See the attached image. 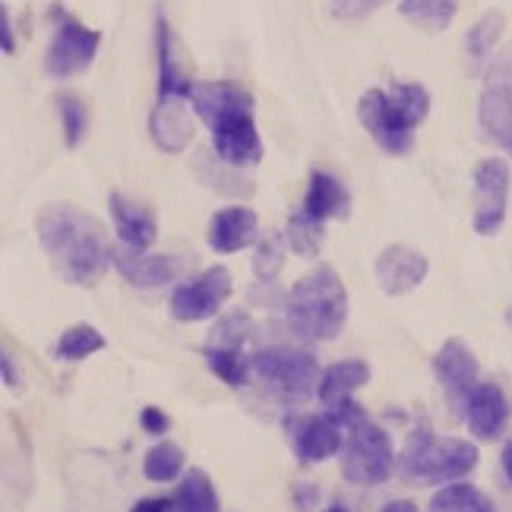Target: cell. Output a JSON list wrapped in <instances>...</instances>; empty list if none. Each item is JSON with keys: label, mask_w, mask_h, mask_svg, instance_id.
<instances>
[{"label": "cell", "mask_w": 512, "mask_h": 512, "mask_svg": "<svg viewBox=\"0 0 512 512\" xmlns=\"http://www.w3.org/2000/svg\"><path fill=\"white\" fill-rule=\"evenodd\" d=\"M98 42H102V32H95L83 23H76V19L64 16L54 29L51 48L45 57L48 76H54V80H70V76L83 73L92 64Z\"/></svg>", "instance_id": "30bf717a"}, {"label": "cell", "mask_w": 512, "mask_h": 512, "mask_svg": "<svg viewBox=\"0 0 512 512\" xmlns=\"http://www.w3.org/2000/svg\"><path fill=\"white\" fill-rule=\"evenodd\" d=\"M231 272L225 266H212L193 279L181 282L168 298V313L177 323H200L222 310V304L231 298Z\"/></svg>", "instance_id": "52a82bcc"}, {"label": "cell", "mask_w": 512, "mask_h": 512, "mask_svg": "<svg viewBox=\"0 0 512 512\" xmlns=\"http://www.w3.org/2000/svg\"><path fill=\"white\" fill-rule=\"evenodd\" d=\"M370 383V367L367 361H339L323 370L320 377V389H317V399L320 405H336V402H345L351 399L354 392H358L361 386Z\"/></svg>", "instance_id": "44dd1931"}, {"label": "cell", "mask_w": 512, "mask_h": 512, "mask_svg": "<svg viewBox=\"0 0 512 512\" xmlns=\"http://www.w3.org/2000/svg\"><path fill=\"white\" fill-rule=\"evenodd\" d=\"M174 512H219V494L203 468H190L174 490Z\"/></svg>", "instance_id": "603a6c76"}, {"label": "cell", "mask_w": 512, "mask_h": 512, "mask_svg": "<svg viewBox=\"0 0 512 512\" xmlns=\"http://www.w3.org/2000/svg\"><path fill=\"white\" fill-rule=\"evenodd\" d=\"M323 415H326L332 424H336L339 430H345V433H351L358 424L370 421V418H367V411H364V405H361V402H354V399H345V402H336V405H326Z\"/></svg>", "instance_id": "e575fe53"}, {"label": "cell", "mask_w": 512, "mask_h": 512, "mask_svg": "<svg viewBox=\"0 0 512 512\" xmlns=\"http://www.w3.org/2000/svg\"><path fill=\"white\" fill-rule=\"evenodd\" d=\"M203 358L209 364V370L219 377L225 386L241 389L250 377V358H244V351H228V348H206Z\"/></svg>", "instance_id": "83f0119b"}, {"label": "cell", "mask_w": 512, "mask_h": 512, "mask_svg": "<svg viewBox=\"0 0 512 512\" xmlns=\"http://www.w3.org/2000/svg\"><path fill=\"white\" fill-rule=\"evenodd\" d=\"M212 159H215V155H212ZM241 171H244V168H231V165H225V162H219V159H215V168H212V171H206V168L196 165V174L203 177V184H206V187L219 190V193H231V196H247V193L253 190L250 177H244Z\"/></svg>", "instance_id": "1f68e13d"}, {"label": "cell", "mask_w": 512, "mask_h": 512, "mask_svg": "<svg viewBox=\"0 0 512 512\" xmlns=\"http://www.w3.org/2000/svg\"><path fill=\"white\" fill-rule=\"evenodd\" d=\"M358 121L373 136V143L389 155H408L411 146H415L418 124L383 89H367L358 98Z\"/></svg>", "instance_id": "8992f818"}, {"label": "cell", "mask_w": 512, "mask_h": 512, "mask_svg": "<svg viewBox=\"0 0 512 512\" xmlns=\"http://www.w3.org/2000/svg\"><path fill=\"white\" fill-rule=\"evenodd\" d=\"M506 200H509V165L503 159H484L475 168V215L471 228L481 238L497 234L506 219Z\"/></svg>", "instance_id": "8fae6325"}, {"label": "cell", "mask_w": 512, "mask_h": 512, "mask_svg": "<svg viewBox=\"0 0 512 512\" xmlns=\"http://www.w3.org/2000/svg\"><path fill=\"white\" fill-rule=\"evenodd\" d=\"M430 272L427 256L408 244H389L380 250L377 266H373V275H377V285L389 298H399V294L415 291Z\"/></svg>", "instance_id": "7c38bea8"}, {"label": "cell", "mask_w": 512, "mask_h": 512, "mask_svg": "<svg viewBox=\"0 0 512 512\" xmlns=\"http://www.w3.org/2000/svg\"><path fill=\"white\" fill-rule=\"evenodd\" d=\"M465 424L478 440H497L509 424V402L497 383H478L465 408Z\"/></svg>", "instance_id": "2e32d148"}, {"label": "cell", "mask_w": 512, "mask_h": 512, "mask_svg": "<svg viewBox=\"0 0 512 512\" xmlns=\"http://www.w3.org/2000/svg\"><path fill=\"white\" fill-rule=\"evenodd\" d=\"M478 468V446L459 437H433V430L421 424L408 433L399 456V475L415 487H446L468 478Z\"/></svg>", "instance_id": "3957f363"}, {"label": "cell", "mask_w": 512, "mask_h": 512, "mask_svg": "<svg viewBox=\"0 0 512 512\" xmlns=\"http://www.w3.org/2000/svg\"><path fill=\"white\" fill-rule=\"evenodd\" d=\"M506 29V16L500 10H490L484 13L475 26L468 29V38H465V48L468 54L475 57V61H484V57L494 51V45L500 42V35Z\"/></svg>", "instance_id": "f546056e"}, {"label": "cell", "mask_w": 512, "mask_h": 512, "mask_svg": "<svg viewBox=\"0 0 512 512\" xmlns=\"http://www.w3.org/2000/svg\"><path fill=\"white\" fill-rule=\"evenodd\" d=\"M323 512H345L342 506H329V509H323Z\"/></svg>", "instance_id": "ee69618b"}, {"label": "cell", "mask_w": 512, "mask_h": 512, "mask_svg": "<svg viewBox=\"0 0 512 512\" xmlns=\"http://www.w3.org/2000/svg\"><path fill=\"white\" fill-rule=\"evenodd\" d=\"M487 86H500L512 92V42L497 54V61L487 70Z\"/></svg>", "instance_id": "d590c367"}, {"label": "cell", "mask_w": 512, "mask_h": 512, "mask_svg": "<svg viewBox=\"0 0 512 512\" xmlns=\"http://www.w3.org/2000/svg\"><path fill=\"white\" fill-rule=\"evenodd\" d=\"M478 121L484 136L494 146H512V92L500 86H487L478 105Z\"/></svg>", "instance_id": "ffe728a7"}, {"label": "cell", "mask_w": 512, "mask_h": 512, "mask_svg": "<svg viewBox=\"0 0 512 512\" xmlns=\"http://www.w3.org/2000/svg\"><path fill=\"white\" fill-rule=\"evenodd\" d=\"M478 358L462 339H449L433 354V377H437L443 399L452 408V415L465 418L471 392L478 389Z\"/></svg>", "instance_id": "9c48e42d"}, {"label": "cell", "mask_w": 512, "mask_h": 512, "mask_svg": "<svg viewBox=\"0 0 512 512\" xmlns=\"http://www.w3.org/2000/svg\"><path fill=\"white\" fill-rule=\"evenodd\" d=\"M250 370L253 377L266 383L282 405H304L310 402L313 392L320 389V364L313 354L301 348H263L250 354Z\"/></svg>", "instance_id": "277c9868"}, {"label": "cell", "mask_w": 512, "mask_h": 512, "mask_svg": "<svg viewBox=\"0 0 512 512\" xmlns=\"http://www.w3.org/2000/svg\"><path fill=\"white\" fill-rule=\"evenodd\" d=\"M111 222L117 238L130 250H146L155 244V234H159V222H155V212L136 200H127L124 193H111Z\"/></svg>", "instance_id": "ac0fdd59"}, {"label": "cell", "mask_w": 512, "mask_h": 512, "mask_svg": "<svg viewBox=\"0 0 512 512\" xmlns=\"http://www.w3.org/2000/svg\"><path fill=\"white\" fill-rule=\"evenodd\" d=\"M35 228L45 253L67 282L89 288L98 285L111 263V247L92 215L76 206H48L38 215Z\"/></svg>", "instance_id": "6da1fadb"}, {"label": "cell", "mask_w": 512, "mask_h": 512, "mask_svg": "<svg viewBox=\"0 0 512 512\" xmlns=\"http://www.w3.org/2000/svg\"><path fill=\"white\" fill-rule=\"evenodd\" d=\"M190 102L196 108V114L203 117L206 124H212L215 117L231 111V108H241V105H253V98L238 89L234 83L225 80H215V83H193L190 89Z\"/></svg>", "instance_id": "7402d4cb"}, {"label": "cell", "mask_w": 512, "mask_h": 512, "mask_svg": "<svg viewBox=\"0 0 512 512\" xmlns=\"http://www.w3.org/2000/svg\"><path fill=\"white\" fill-rule=\"evenodd\" d=\"M348 320V288L332 266H317L291 288L285 326L304 342H332Z\"/></svg>", "instance_id": "7a4b0ae2"}, {"label": "cell", "mask_w": 512, "mask_h": 512, "mask_svg": "<svg viewBox=\"0 0 512 512\" xmlns=\"http://www.w3.org/2000/svg\"><path fill=\"white\" fill-rule=\"evenodd\" d=\"M0 19H4V54H13V29H10V13L4 10V13H0Z\"/></svg>", "instance_id": "b9f144b4"}, {"label": "cell", "mask_w": 512, "mask_h": 512, "mask_svg": "<svg viewBox=\"0 0 512 512\" xmlns=\"http://www.w3.org/2000/svg\"><path fill=\"white\" fill-rule=\"evenodd\" d=\"M380 512H418V506L411 503V500H392V503H386Z\"/></svg>", "instance_id": "7bdbcfd3"}, {"label": "cell", "mask_w": 512, "mask_h": 512, "mask_svg": "<svg viewBox=\"0 0 512 512\" xmlns=\"http://www.w3.org/2000/svg\"><path fill=\"white\" fill-rule=\"evenodd\" d=\"M392 468H396V452H392L389 433L380 424L364 421V424H358L345 437V446H342V478L348 484L377 487V484L389 481Z\"/></svg>", "instance_id": "5b68a950"}, {"label": "cell", "mask_w": 512, "mask_h": 512, "mask_svg": "<svg viewBox=\"0 0 512 512\" xmlns=\"http://www.w3.org/2000/svg\"><path fill=\"white\" fill-rule=\"evenodd\" d=\"M427 512H494V503L475 484H446L433 494Z\"/></svg>", "instance_id": "cb8c5ba5"}, {"label": "cell", "mask_w": 512, "mask_h": 512, "mask_svg": "<svg viewBox=\"0 0 512 512\" xmlns=\"http://www.w3.org/2000/svg\"><path fill=\"white\" fill-rule=\"evenodd\" d=\"M250 336V317L244 310L225 313V317L212 326L206 348H228V351H241Z\"/></svg>", "instance_id": "4dcf8cb0"}, {"label": "cell", "mask_w": 512, "mask_h": 512, "mask_svg": "<svg viewBox=\"0 0 512 512\" xmlns=\"http://www.w3.org/2000/svg\"><path fill=\"white\" fill-rule=\"evenodd\" d=\"M285 241H288V247L298 256H317L320 247H323V222L310 219L304 209L294 212L291 219H288Z\"/></svg>", "instance_id": "f1b7e54d"}, {"label": "cell", "mask_w": 512, "mask_h": 512, "mask_svg": "<svg viewBox=\"0 0 512 512\" xmlns=\"http://www.w3.org/2000/svg\"><path fill=\"white\" fill-rule=\"evenodd\" d=\"M111 263L133 288H162L177 279L181 272V256L171 253H146L130 247H111Z\"/></svg>", "instance_id": "5bb4252c"}, {"label": "cell", "mask_w": 512, "mask_h": 512, "mask_svg": "<svg viewBox=\"0 0 512 512\" xmlns=\"http://www.w3.org/2000/svg\"><path fill=\"white\" fill-rule=\"evenodd\" d=\"M102 348H105L102 332H98L95 326H89V323H76V326L61 332L54 354L61 361H83V358H89V354L102 351Z\"/></svg>", "instance_id": "4316f807"}, {"label": "cell", "mask_w": 512, "mask_h": 512, "mask_svg": "<svg viewBox=\"0 0 512 512\" xmlns=\"http://www.w3.org/2000/svg\"><path fill=\"white\" fill-rule=\"evenodd\" d=\"M285 427L291 449L301 465H320L336 456V452H342V430L326 415H301L291 418Z\"/></svg>", "instance_id": "4fadbf2b"}, {"label": "cell", "mask_w": 512, "mask_h": 512, "mask_svg": "<svg viewBox=\"0 0 512 512\" xmlns=\"http://www.w3.org/2000/svg\"><path fill=\"white\" fill-rule=\"evenodd\" d=\"M383 4H389V0H332V13L339 19H364Z\"/></svg>", "instance_id": "8d00e7d4"}, {"label": "cell", "mask_w": 512, "mask_h": 512, "mask_svg": "<svg viewBox=\"0 0 512 512\" xmlns=\"http://www.w3.org/2000/svg\"><path fill=\"white\" fill-rule=\"evenodd\" d=\"M260 234V222H256V212L247 206H228L219 209L209 222V234L206 241L215 253H238L244 247H250Z\"/></svg>", "instance_id": "e0dca14e"}, {"label": "cell", "mask_w": 512, "mask_h": 512, "mask_svg": "<svg viewBox=\"0 0 512 512\" xmlns=\"http://www.w3.org/2000/svg\"><path fill=\"white\" fill-rule=\"evenodd\" d=\"M500 465H503V475H506V481L512 484V440L503 446V452H500Z\"/></svg>", "instance_id": "60d3db41"}, {"label": "cell", "mask_w": 512, "mask_h": 512, "mask_svg": "<svg viewBox=\"0 0 512 512\" xmlns=\"http://www.w3.org/2000/svg\"><path fill=\"white\" fill-rule=\"evenodd\" d=\"M140 424H143L146 433H152V437H162V433L168 430V415H165V411L155 408V405H149V408H143Z\"/></svg>", "instance_id": "74e56055"}, {"label": "cell", "mask_w": 512, "mask_h": 512, "mask_svg": "<svg viewBox=\"0 0 512 512\" xmlns=\"http://www.w3.org/2000/svg\"><path fill=\"white\" fill-rule=\"evenodd\" d=\"M57 114H61V127H64V143L73 149L83 140V133L89 127V111L86 102L76 95H61L57 98Z\"/></svg>", "instance_id": "d6a6232c"}, {"label": "cell", "mask_w": 512, "mask_h": 512, "mask_svg": "<svg viewBox=\"0 0 512 512\" xmlns=\"http://www.w3.org/2000/svg\"><path fill=\"white\" fill-rule=\"evenodd\" d=\"M304 212L310 215V219H317V222L345 219V215L351 212L348 187L339 181V177H332L326 171H313L307 196H304Z\"/></svg>", "instance_id": "d6986e66"}, {"label": "cell", "mask_w": 512, "mask_h": 512, "mask_svg": "<svg viewBox=\"0 0 512 512\" xmlns=\"http://www.w3.org/2000/svg\"><path fill=\"white\" fill-rule=\"evenodd\" d=\"M285 266V250L279 244V238H266L260 247H256V256H253V272L260 282H272L275 275L282 272Z\"/></svg>", "instance_id": "836d02e7"}, {"label": "cell", "mask_w": 512, "mask_h": 512, "mask_svg": "<svg viewBox=\"0 0 512 512\" xmlns=\"http://www.w3.org/2000/svg\"><path fill=\"white\" fill-rule=\"evenodd\" d=\"M174 500H162V497H149V500H136L130 506V512H171Z\"/></svg>", "instance_id": "f35d334b"}, {"label": "cell", "mask_w": 512, "mask_h": 512, "mask_svg": "<svg viewBox=\"0 0 512 512\" xmlns=\"http://www.w3.org/2000/svg\"><path fill=\"white\" fill-rule=\"evenodd\" d=\"M181 471H184V449L171 440L152 446L143 459V475L146 481H155V484H168L174 478H181Z\"/></svg>", "instance_id": "484cf974"}, {"label": "cell", "mask_w": 512, "mask_h": 512, "mask_svg": "<svg viewBox=\"0 0 512 512\" xmlns=\"http://www.w3.org/2000/svg\"><path fill=\"white\" fill-rule=\"evenodd\" d=\"M149 133L155 146L168 155H181L190 143H193V117L184 105V98L177 95H162L159 105L152 108L149 114Z\"/></svg>", "instance_id": "9a60e30c"}, {"label": "cell", "mask_w": 512, "mask_h": 512, "mask_svg": "<svg viewBox=\"0 0 512 512\" xmlns=\"http://www.w3.org/2000/svg\"><path fill=\"white\" fill-rule=\"evenodd\" d=\"M399 13L427 32H443L459 13V0H402Z\"/></svg>", "instance_id": "d4e9b609"}, {"label": "cell", "mask_w": 512, "mask_h": 512, "mask_svg": "<svg viewBox=\"0 0 512 512\" xmlns=\"http://www.w3.org/2000/svg\"><path fill=\"white\" fill-rule=\"evenodd\" d=\"M4 383L10 386V389H19V377H16V367H13V361H10V354H4Z\"/></svg>", "instance_id": "ab89813d"}, {"label": "cell", "mask_w": 512, "mask_h": 512, "mask_svg": "<svg viewBox=\"0 0 512 512\" xmlns=\"http://www.w3.org/2000/svg\"><path fill=\"white\" fill-rule=\"evenodd\" d=\"M215 159L231 168H253L263 162V143L253 124V105L231 108L209 124Z\"/></svg>", "instance_id": "ba28073f"}]
</instances>
